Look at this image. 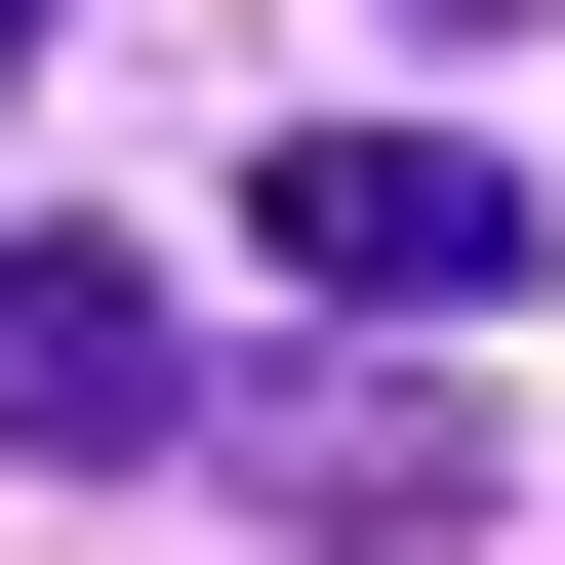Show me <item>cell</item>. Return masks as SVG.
<instances>
[{
    "mask_svg": "<svg viewBox=\"0 0 565 565\" xmlns=\"http://www.w3.org/2000/svg\"><path fill=\"white\" fill-rule=\"evenodd\" d=\"M0 41H41V0H0Z\"/></svg>",
    "mask_w": 565,
    "mask_h": 565,
    "instance_id": "277c9868",
    "label": "cell"
},
{
    "mask_svg": "<svg viewBox=\"0 0 565 565\" xmlns=\"http://www.w3.org/2000/svg\"><path fill=\"white\" fill-rule=\"evenodd\" d=\"M121 445H202L162 404V282L121 243H0V484H121Z\"/></svg>",
    "mask_w": 565,
    "mask_h": 565,
    "instance_id": "3957f363",
    "label": "cell"
},
{
    "mask_svg": "<svg viewBox=\"0 0 565 565\" xmlns=\"http://www.w3.org/2000/svg\"><path fill=\"white\" fill-rule=\"evenodd\" d=\"M282 282H323V323H484V282H525V162H445V121H282Z\"/></svg>",
    "mask_w": 565,
    "mask_h": 565,
    "instance_id": "6da1fadb",
    "label": "cell"
},
{
    "mask_svg": "<svg viewBox=\"0 0 565 565\" xmlns=\"http://www.w3.org/2000/svg\"><path fill=\"white\" fill-rule=\"evenodd\" d=\"M202 445L282 484V565H404V525H484V404H445V364H282V404H202Z\"/></svg>",
    "mask_w": 565,
    "mask_h": 565,
    "instance_id": "7a4b0ae2",
    "label": "cell"
}]
</instances>
